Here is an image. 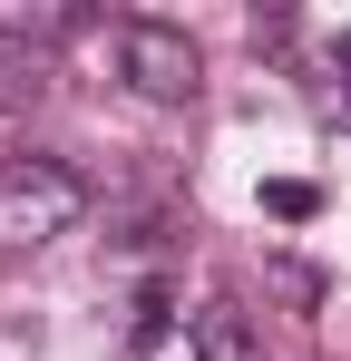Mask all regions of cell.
Returning <instances> with one entry per match:
<instances>
[{
	"mask_svg": "<svg viewBox=\"0 0 351 361\" xmlns=\"http://www.w3.org/2000/svg\"><path fill=\"white\" fill-rule=\"evenodd\" d=\"M88 215V176L58 166V157H10L0 166V254H30V244L68 235Z\"/></svg>",
	"mask_w": 351,
	"mask_h": 361,
	"instance_id": "1",
	"label": "cell"
},
{
	"mask_svg": "<svg viewBox=\"0 0 351 361\" xmlns=\"http://www.w3.org/2000/svg\"><path fill=\"white\" fill-rule=\"evenodd\" d=\"M117 78H127L137 98H156V108H185V98L205 88V59H195V39H185L176 20H127V30H117Z\"/></svg>",
	"mask_w": 351,
	"mask_h": 361,
	"instance_id": "2",
	"label": "cell"
},
{
	"mask_svg": "<svg viewBox=\"0 0 351 361\" xmlns=\"http://www.w3.org/2000/svg\"><path fill=\"white\" fill-rule=\"evenodd\" d=\"M185 352H195V361H273V352H264V322H254L234 293L195 302V322H185Z\"/></svg>",
	"mask_w": 351,
	"mask_h": 361,
	"instance_id": "3",
	"label": "cell"
},
{
	"mask_svg": "<svg viewBox=\"0 0 351 361\" xmlns=\"http://www.w3.org/2000/svg\"><path fill=\"white\" fill-rule=\"evenodd\" d=\"M39 88H49V49H39L30 30H0V108L39 98Z\"/></svg>",
	"mask_w": 351,
	"mask_h": 361,
	"instance_id": "4",
	"label": "cell"
},
{
	"mask_svg": "<svg viewBox=\"0 0 351 361\" xmlns=\"http://www.w3.org/2000/svg\"><path fill=\"white\" fill-rule=\"evenodd\" d=\"M166 332H176V302L156 293V283H147V293H137V322H127V352H156Z\"/></svg>",
	"mask_w": 351,
	"mask_h": 361,
	"instance_id": "5",
	"label": "cell"
},
{
	"mask_svg": "<svg viewBox=\"0 0 351 361\" xmlns=\"http://www.w3.org/2000/svg\"><path fill=\"white\" fill-rule=\"evenodd\" d=\"M312 205H322V185H302V176H273V185H264V215H283V225H302Z\"/></svg>",
	"mask_w": 351,
	"mask_h": 361,
	"instance_id": "6",
	"label": "cell"
},
{
	"mask_svg": "<svg viewBox=\"0 0 351 361\" xmlns=\"http://www.w3.org/2000/svg\"><path fill=\"white\" fill-rule=\"evenodd\" d=\"M273 293L283 302H322V274H312V264H273Z\"/></svg>",
	"mask_w": 351,
	"mask_h": 361,
	"instance_id": "7",
	"label": "cell"
},
{
	"mask_svg": "<svg viewBox=\"0 0 351 361\" xmlns=\"http://www.w3.org/2000/svg\"><path fill=\"white\" fill-rule=\"evenodd\" d=\"M332 68H351V30H342V39H332Z\"/></svg>",
	"mask_w": 351,
	"mask_h": 361,
	"instance_id": "8",
	"label": "cell"
}]
</instances>
